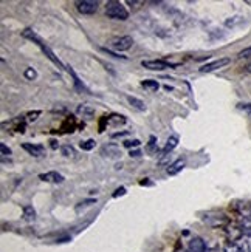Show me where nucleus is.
<instances>
[{
    "label": "nucleus",
    "instance_id": "nucleus-4",
    "mask_svg": "<svg viewBox=\"0 0 251 252\" xmlns=\"http://www.w3.org/2000/svg\"><path fill=\"white\" fill-rule=\"evenodd\" d=\"M202 220L205 221V223H210L211 220H214L213 223H211V226L213 227H219V226H228L230 223H228V218L223 215V214H220V212H208L206 214Z\"/></svg>",
    "mask_w": 251,
    "mask_h": 252
},
{
    "label": "nucleus",
    "instance_id": "nucleus-24",
    "mask_svg": "<svg viewBox=\"0 0 251 252\" xmlns=\"http://www.w3.org/2000/svg\"><path fill=\"white\" fill-rule=\"evenodd\" d=\"M237 58L239 59H245V58H251V45L250 47H247V48H244L241 53L237 54Z\"/></svg>",
    "mask_w": 251,
    "mask_h": 252
},
{
    "label": "nucleus",
    "instance_id": "nucleus-13",
    "mask_svg": "<svg viewBox=\"0 0 251 252\" xmlns=\"http://www.w3.org/2000/svg\"><path fill=\"white\" fill-rule=\"evenodd\" d=\"M223 252H247L245 246L241 242H228L223 245Z\"/></svg>",
    "mask_w": 251,
    "mask_h": 252
},
{
    "label": "nucleus",
    "instance_id": "nucleus-6",
    "mask_svg": "<svg viewBox=\"0 0 251 252\" xmlns=\"http://www.w3.org/2000/svg\"><path fill=\"white\" fill-rule=\"evenodd\" d=\"M101 155L104 158H108V159H119V158L123 157V150H121V147H119L118 144H113V142H110V144L103 146Z\"/></svg>",
    "mask_w": 251,
    "mask_h": 252
},
{
    "label": "nucleus",
    "instance_id": "nucleus-1",
    "mask_svg": "<svg viewBox=\"0 0 251 252\" xmlns=\"http://www.w3.org/2000/svg\"><path fill=\"white\" fill-rule=\"evenodd\" d=\"M106 14L113 20H127L129 19V11L126 6L118 2V0H108L106 3Z\"/></svg>",
    "mask_w": 251,
    "mask_h": 252
},
{
    "label": "nucleus",
    "instance_id": "nucleus-23",
    "mask_svg": "<svg viewBox=\"0 0 251 252\" xmlns=\"http://www.w3.org/2000/svg\"><path fill=\"white\" fill-rule=\"evenodd\" d=\"M40 113H42L40 110H35V112H30V113L27 115V121H28V123H35V121H36V119H37V118L40 116Z\"/></svg>",
    "mask_w": 251,
    "mask_h": 252
},
{
    "label": "nucleus",
    "instance_id": "nucleus-35",
    "mask_svg": "<svg viewBox=\"0 0 251 252\" xmlns=\"http://www.w3.org/2000/svg\"><path fill=\"white\" fill-rule=\"evenodd\" d=\"M247 252H251V245L248 246V249H247Z\"/></svg>",
    "mask_w": 251,
    "mask_h": 252
},
{
    "label": "nucleus",
    "instance_id": "nucleus-17",
    "mask_svg": "<svg viewBox=\"0 0 251 252\" xmlns=\"http://www.w3.org/2000/svg\"><path fill=\"white\" fill-rule=\"evenodd\" d=\"M141 87L146 89V90H149V92H157L160 89V84L157 81H154V79H149V81L141 82Z\"/></svg>",
    "mask_w": 251,
    "mask_h": 252
},
{
    "label": "nucleus",
    "instance_id": "nucleus-5",
    "mask_svg": "<svg viewBox=\"0 0 251 252\" xmlns=\"http://www.w3.org/2000/svg\"><path fill=\"white\" fill-rule=\"evenodd\" d=\"M230 58H220V59H217V61H213V62H208V63H205L202 65V67L199 68L200 73H213L215 70H220L223 67H226L228 63H230Z\"/></svg>",
    "mask_w": 251,
    "mask_h": 252
},
{
    "label": "nucleus",
    "instance_id": "nucleus-15",
    "mask_svg": "<svg viewBox=\"0 0 251 252\" xmlns=\"http://www.w3.org/2000/svg\"><path fill=\"white\" fill-rule=\"evenodd\" d=\"M76 113L81 115L85 119H90L95 115V110L90 105H78V108H76Z\"/></svg>",
    "mask_w": 251,
    "mask_h": 252
},
{
    "label": "nucleus",
    "instance_id": "nucleus-19",
    "mask_svg": "<svg viewBox=\"0 0 251 252\" xmlns=\"http://www.w3.org/2000/svg\"><path fill=\"white\" fill-rule=\"evenodd\" d=\"M124 123H126V118L124 116H118V115L107 116V124L118 126V124H124Z\"/></svg>",
    "mask_w": 251,
    "mask_h": 252
},
{
    "label": "nucleus",
    "instance_id": "nucleus-28",
    "mask_svg": "<svg viewBox=\"0 0 251 252\" xmlns=\"http://www.w3.org/2000/svg\"><path fill=\"white\" fill-rule=\"evenodd\" d=\"M123 195H126V188H118L115 192H113V198H118V196H123Z\"/></svg>",
    "mask_w": 251,
    "mask_h": 252
},
{
    "label": "nucleus",
    "instance_id": "nucleus-14",
    "mask_svg": "<svg viewBox=\"0 0 251 252\" xmlns=\"http://www.w3.org/2000/svg\"><path fill=\"white\" fill-rule=\"evenodd\" d=\"M177 144H179V136H177V135H172V136L166 141V146L163 147L161 153H163V155H168V153H171L174 149L177 147Z\"/></svg>",
    "mask_w": 251,
    "mask_h": 252
},
{
    "label": "nucleus",
    "instance_id": "nucleus-21",
    "mask_svg": "<svg viewBox=\"0 0 251 252\" xmlns=\"http://www.w3.org/2000/svg\"><path fill=\"white\" fill-rule=\"evenodd\" d=\"M157 150H158L157 138H155V136H150V138H149V142H147V152H149V153H157Z\"/></svg>",
    "mask_w": 251,
    "mask_h": 252
},
{
    "label": "nucleus",
    "instance_id": "nucleus-25",
    "mask_svg": "<svg viewBox=\"0 0 251 252\" xmlns=\"http://www.w3.org/2000/svg\"><path fill=\"white\" fill-rule=\"evenodd\" d=\"M24 74H25V78L30 79V81H33V79H36V78H37V73H36L35 70H33V68H27Z\"/></svg>",
    "mask_w": 251,
    "mask_h": 252
},
{
    "label": "nucleus",
    "instance_id": "nucleus-27",
    "mask_svg": "<svg viewBox=\"0 0 251 252\" xmlns=\"http://www.w3.org/2000/svg\"><path fill=\"white\" fill-rule=\"evenodd\" d=\"M0 152H2V157H9L11 155V149L9 147H6V144H0Z\"/></svg>",
    "mask_w": 251,
    "mask_h": 252
},
{
    "label": "nucleus",
    "instance_id": "nucleus-18",
    "mask_svg": "<svg viewBox=\"0 0 251 252\" xmlns=\"http://www.w3.org/2000/svg\"><path fill=\"white\" fill-rule=\"evenodd\" d=\"M61 153L65 158H76V149L73 146H62Z\"/></svg>",
    "mask_w": 251,
    "mask_h": 252
},
{
    "label": "nucleus",
    "instance_id": "nucleus-31",
    "mask_svg": "<svg viewBox=\"0 0 251 252\" xmlns=\"http://www.w3.org/2000/svg\"><path fill=\"white\" fill-rule=\"evenodd\" d=\"M129 135V131H116V133L112 135V138H119V136H126Z\"/></svg>",
    "mask_w": 251,
    "mask_h": 252
},
{
    "label": "nucleus",
    "instance_id": "nucleus-22",
    "mask_svg": "<svg viewBox=\"0 0 251 252\" xmlns=\"http://www.w3.org/2000/svg\"><path fill=\"white\" fill-rule=\"evenodd\" d=\"M95 146H96L95 139H87V141H82L81 144H79L81 150H92V149H93Z\"/></svg>",
    "mask_w": 251,
    "mask_h": 252
},
{
    "label": "nucleus",
    "instance_id": "nucleus-26",
    "mask_svg": "<svg viewBox=\"0 0 251 252\" xmlns=\"http://www.w3.org/2000/svg\"><path fill=\"white\" fill-rule=\"evenodd\" d=\"M140 144H141V141H140V139H132V141H126V142H124V147H129V149H130V147H138Z\"/></svg>",
    "mask_w": 251,
    "mask_h": 252
},
{
    "label": "nucleus",
    "instance_id": "nucleus-34",
    "mask_svg": "<svg viewBox=\"0 0 251 252\" xmlns=\"http://www.w3.org/2000/svg\"><path fill=\"white\" fill-rule=\"evenodd\" d=\"M165 90H168V92H172L174 89H172V87H169V85H165Z\"/></svg>",
    "mask_w": 251,
    "mask_h": 252
},
{
    "label": "nucleus",
    "instance_id": "nucleus-12",
    "mask_svg": "<svg viewBox=\"0 0 251 252\" xmlns=\"http://www.w3.org/2000/svg\"><path fill=\"white\" fill-rule=\"evenodd\" d=\"M184 166H186V161H184L183 158H180V159H177V161H174L171 166L168 167V175L169 177H176L177 173H180L183 169H184Z\"/></svg>",
    "mask_w": 251,
    "mask_h": 252
},
{
    "label": "nucleus",
    "instance_id": "nucleus-33",
    "mask_svg": "<svg viewBox=\"0 0 251 252\" xmlns=\"http://www.w3.org/2000/svg\"><path fill=\"white\" fill-rule=\"evenodd\" d=\"M51 147H53V149H56V147H58V144H56V141H51Z\"/></svg>",
    "mask_w": 251,
    "mask_h": 252
},
{
    "label": "nucleus",
    "instance_id": "nucleus-10",
    "mask_svg": "<svg viewBox=\"0 0 251 252\" xmlns=\"http://www.w3.org/2000/svg\"><path fill=\"white\" fill-rule=\"evenodd\" d=\"M22 149L27 150L31 157L35 158H40L43 157V152H45V149H43V146L40 144H30V142H25V144H22Z\"/></svg>",
    "mask_w": 251,
    "mask_h": 252
},
{
    "label": "nucleus",
    "instance_id": "nucleus-30",
    "mask_svg": "<svg viewBox=\"0 0 251 252\" xmlns=\"http://www.w3.org/2000/svg\"><path fill=\"white\" fill-rule=\"evenodd\" d=\"M129 155H130V158H140L141 157V152L140 150H130Z\"/></svg>",
    "mask_w": 251,
    "mask_h": 252
},
{
    "label": "nucleus",
    "instance_id": "nucleus-11",
    "mask_svg": "<svg viewBox=\"0 0 251 252\" xmlns=\"http://www.w3.org/2000/svg\"><path fill=\"white\" fill-rule=\"evenodd\" d=\"M189 252H206V245L200 237H192L188 245Z\"/></svg>",
    "mask_w": 251,
    "mask_h": 252
},
{
    "label": "nucleus",
    "instance_id": "nucleus-3",
    "mask_svg": "<svg viewBox=\"0 0 251 252\" xmlns=\"http://www.w3.org/2000/svg\"><path fill=\"white\" fill-rule=\"evenodd\" d=\"M134 45V39L130 36H121V37H115L110 40V48L115 51H127Z\"/></svg>",
    "mask_w": 251,
    "mask_h": 252
},
{
    "label": "nucleus",
    "instance_id": "nucleus-2",
    "mask_svg": "<svg viewBox=\"0 0 251 252\" xmlns=\"http://www.w3.org/2000/svg\"><path fill=\"white\" fill-rule=\"evenodd\" d=\"M22 34H24L25 37H28V39H31L33 42H36L37 45L40 47V50H42L43 53L47 54V58H48V59H50V61H51V62L54 63V65H58L59 68H64L62 62H61V61H59V59H58L56 56H54V54H53V51H51V50H50V48H48V47L45 45V43H43V42H42V40H40V39H39V37H37V36L35 34V32L31 31V30H25L24 32H22Z\"/></svg>",
    "mask_w": 251,
    "mask_h": 252
},
{
    "label": "nucleus",
    "instance_id": "nucleus-16",
    "mask_svg": "<svg viewBox=\"0 0 251 252\" xmlns=\"http://www.w3.org/2000/svg\"><path fill=\"white\" fill-rule=\"evenodd\" d=\"M127 101H129V104L132 105L134 108H137V110H140V112H144L146 110V104L141 101V99H138V97H135V96H127Z\"/></svg>",
    "mask_w": 251,
    "mask_h": 252
},
{
    "label": "nucleus",
    "instance_id": "nucleus-9",
    "mask_svg": "<svg viewBox=\"0 0 251 252\" xmlns=\"http://www.w3.org/2000/svg\"><path fill=\"white\" fill-rule=\"evenodd\" d=\"M39 180L43 183H51V184H61L65 181L64 175H61L59 172H47V173H40L39 175Z\"/></svg>",
    "mask_w": 251,
    "mask_h": 252
},
{
    "label": "nucleus",
    "instance_id": "nucleus-20",
    "mask_svg": "<svg viewBox=\"0 0 251 252\" xmlns=\"http://www.w3.org/2000/svg\"><path fill=\"white\" fill-rule=\"evenodd\" d=\"M24 217H25V220L28 221H33L36 218V211L33 209V206H25L24 207Z\"/></svg>",
    "mask_w": 251,
    "mask_h": 252
},
{
    "label": "nucleus",
    "instance_id": "nucleus-32",
    "mask_svg": "<svg viewBox=\"0 0 251 252\" xmlns=\"http://www.w3.org/2000/svg\"><path fill=\"white\" fill-rule=\"evenodd\" d=\"M244 70H245L247 73H251V63H250V65H247V67H245Z\"/></svg>",
    "mask_w": 251,
    "mask_h": 252
},
{
    "label": "nucleus",
    "instance_id": "nucleus-7",
    "mask_svg": "<svg viewBox=\"0 0 251 252\" xmlns=\"http://www.w3.org/2000/svg\"><path fill=\"white\" fill-rule=\"evenodd\" d=\"M141 65L150 71H163V70H169L172 67H176L174 63H169L166 61H160V59L158 61H143Z\"/></svg>",
    "mask_w": 251,
    "mask_h": 252
},
{
    "label": "nucleus",
    "instance_id": "nucleus-29",
    "mask_svg": "<svg viewBox=\"0 0 251 252\" xmlns=\"http://www.w3.org/2000/svg\"><path fill=\"white\" fill-rule=\"evenodd\" d=\"M93 203H96V200H85V201H81L79 206L76 207V211H79L81 207H84V206H90V204H93Z\"/></svg>",
    "mask_w": 251,
    "mask_h": 252
},
{
    "label": "nucleus",
    "instance_id": "nucleus-8",
    "mask_svg": "<svg viewBox=\"0 0 251 252\" xmlns=\"http://www.w3.org/2000/svg\"><path fill=\"white\" fill-rule=\"evenodd\" d=\"M98 6H100V2H96V0H82V2L76 3V9L81 14H95Z\"/></svg>",
    "mask_w": 251,
    "mask_h": 252
}]
</instances>
